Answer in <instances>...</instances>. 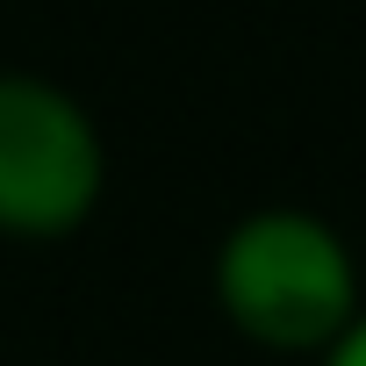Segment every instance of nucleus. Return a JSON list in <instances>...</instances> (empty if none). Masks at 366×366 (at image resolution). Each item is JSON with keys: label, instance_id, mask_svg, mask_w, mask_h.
<instances>
[{"label": "nucleus", "instance_id": "obj_3", "mask_svg": "<svg viewBox=\"0 0 366 366\" xmlns=\"http://www.w3.org/2000/svg\"><path fill=\"white\" fill-rule=\"evenodd\" d=\"M316 366H366V309H359V316L316 352Z\"/></svg>", "mask_w": 366, "mask_h": 366}, {"label": "nucleus", "instance_id": "obj_2", "mask_svg": "<svg viewBox=\"0 0 366 366\" xmlns=\"http://www.w3.org/2000/svg\"><path fill=\"white\" fill-rule=\"evenodd\" d=\"M108 202V137L94 108L44 79L0 72V237L65 244Z\"/></svg>", "mask_w": 366, "mask_h": 366}, {"label": "nucleus", "instance_id": "obj_1", "mask_svg": "<svg viewBox=\"0 0 366 366\" xmlns=\"http://www.w3.org/2000/svg\"><path fill=\"white\" fill-rule=\"evenodd\" d=\"M209 302L266 359H316L359 309H366V273L352 237L302 209V202H266L244 209L209 259Z\"/></svg>", "mask_w": 366, "mask_h": 366}]
</instances>
